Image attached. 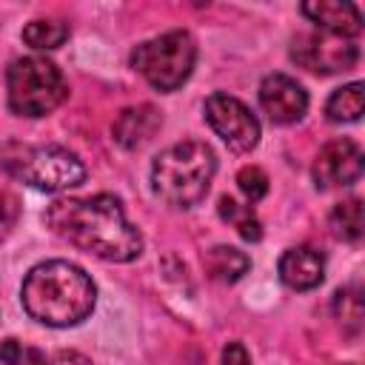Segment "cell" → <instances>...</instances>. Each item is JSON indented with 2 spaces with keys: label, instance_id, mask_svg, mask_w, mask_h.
<instances>
[{
  "label": "cell",
  "instance_id": "22",
  "mask_svg": "<svg viewBox=\"0 0 365 365\" xmlns=\"http://www.w3.org/2000/svg\"><path fill=\"white\" fill-rule=\"evenodd\" d=\"M20 220V200L9 188H0V240L11 234V228Z\"/></svg>",
  "mask_w": 365,
  "mask_h": 365
},
{
  "label": "cell",
  "instance_id": "5",
  "mask_svg": "<svg viewBox=\"0 0 365 365\" xmlns=\"http://www.w3.org/2000/svg\"><path fill=\"white\" fill-rule=\"evenodd\" d=\"M131 68L157 91H177L194 71L197 43L185 29L143 40L131 51Z\"/></svg>",
  "mask_w": 365,
  "mask_h": 365
},
{
  "label": "cell",
  "instance_id": "14",
  "mask_svg": "<svg viewBox=\"0 0 365 365\" xmlns=\"http://www.w3.org/2000/svg\"><path fill=\"white\" fill-rule=\"evenodd\" d=\"M251 268V257L234 245H214L205 254V271L217 282H237Z\"/></svg>",
  "mask_w": 365,
  "mask_h": 365
},
{
  "label": "cell",
  "instance_id": "7",
  "mask_svg": "<svg viewBox=\"0 0 365 365\" xmlns=\"http://www.w3.org/2000/svg\"><path fill=\"white\" fill-rule=\"evenodd\" d=\"M202 111H205V120L214 128V134L231 151L245 154V151L257 148V143H259V120L242 100H237L231 94H222V91H214L205 100Z\"/></svg>",
  "mask_w": 365,
  "mask_h": 365
},
{
  "label": "cell",
  "instance_id": "21",
  "mask_svg": "<svg viewBox=\"0 0 365 365\" xmlns=\"http://www.w3.org/2000/svg\"><path fill=\"white\" fill-rule=\"evenodd\" d=\"M0 362L3 365H46V356L37 348H29L20 339L9 336L0 342Z\"/></svg>",
  "mask_w": 365,
  "mask_h": 365
},
{
  "label": "cell",
  "instance_id": "15",
  "mask_svg": "<svg viewBox=\"0 0 365 365\" xmlns=\"http://www.w3.org/2000/svg\"><path fill=\"white\" fill-rule=\"evenodd\" d=\"M362 106H365V97H362V83L354 80L342 88H336L328 103H325V114L331 123H354L362 117Z\"/></svg>",
  "mask_w": 365,
  "mask_h": 365
},
{
  "label": "cell",
  "instance_id": "6",
  "mask_svg": "<svg viewBox=\"0 0 365 365\" xmlns=\"http://www.w3.org/2000/svg\"><path fill=\"white\" fill-rule=\"evenodd\" d=\"M0 165L40 191H66L86 180L83 160L63 145H11L3 151Z\"/></svg>",
  "mask_w": 365,
  "mask_h": 365
},
{
  "label": "cell",
  "instance_id": "23",
  "mask_svg": "<svg viewBox=\"0 0 365 365\" xmlns=\"http://www.w3.org/2000/svg\"><path fill=\"white\" fill-rule=\"evenodd\" d=\"M222 365H251V356L242 342H228L222 348Z\"/></svg>",
  "mask_w": 365,
  "mask_h": 365
},
{
  "label": "cell",
  "instance_id": "11",
  "mask_svg": "<svg viewBox=\"0 0 365 365\" xmlns=\"http://www.w3.org/2000/svg\"><path fill=\"white\" fill-rule=\"evenodd\" d=\"M279 279L294 291H311L325 279V257L311 245H294L279 257Z\"/></svg>",
  "mask_w": 365,
  "mask_h": 365
},
{
  "label": "cell",
  "instance_id": "8",
  "mask_svg": "<svg viewBox=\"0 0 365 365\" xmlns=\"http://www.w3.org/2000/svg\"><path fill=\"white\" fill-rule=\"evenodd\" d=\"M291 60L314 74H336L348 71L359 60V46L348 37H336L328 31L299 34L291 43Z\"/></svg>",
  "mask_w": 365,
  "mask_h": 365
},
{
  "label": "cell",
  "instance_id": "19",
  "mask_svg": "<svg viewBox=\"0 0 365 365\" xmlns=\"http://www.w3.org/2000/svg\"><path fill=\"white\" fill-rule=\"evenodd\" d=\"M334 314L336 319L342 322V328L348 331H359L362 325V297H359V288H339L334 294Z\"/></svg>",
  "mask_w": 365,
  "mask_h": 365
},
{
  "label": "cell",
  "instance_id": "3",
  "mask_svg": "<svg viewBox=\"0 0 365 365\" xmlns=\"http://www.w3.org/2000/svg\"><path fill=\"white\" fill-rule=\"evenodd\" d=\"M214 171V148L200 140H182L160 151L151 163V191L174 208H194L208 194Z\"/></svg>",
  "mask_w": 365,
  "mask_h": 365
},
{
  "label": "cell",
  "instance_id": "18",
  "mask_svg": "<svg viewBox=\"0 0 365 365\" xmlns=\"http://www.w3.org/2000/svg\"><path fill=\"white\" fill-rule=\"evenodd\" d=\"M66 37H68V23L54 20V17L31 20V23L23 29L26 46H31V48H37V51H51V48L63 46Z\"/></svg>",
  "mask_w": 365,
  "mask_h": 365
},
{
  "label": "cell",
  "instance_id": "17",
  "mask_svg": "<svg viewBox=\"0 0 365 365\" xmlns=\"http://www.w3.org/2000/svg\"><path fill=\"white\" fill-rule=\"evenodd\" d=\"M331 231L334 237L345 240V242H356L362 237V228H365V217H362V200L359 197H351L345 202H336L331 217Z\"/></svg>",
  "mask_w": 365,
  "mask_h": 365
},
{
  "label": "cell",
  "instance_id": "1",
  "mask_svg": "<svg viewBox=\"0 0 365 365\" xmlns=\"http://www.w3.org/2000/svg\"><path fill=\"white\" fill-rule=\"evenodd\" d=\"M46 225L68 245L108 262H131L143 254V234L111 194L54 200L46 211Z\"/></svg>",
  "mask_w": 365,
  "mask_h": 365
},
{
  "label": "cell",
  "instance_id": "9",
  "mask_svg": "<svg viewBox=\"0 0 365 365\" xmlns=\"http://www.w3.org/2000/svg\"><path fill=\"white\" fill-rule=\"evenodd\" d=\"M311 174H314L317 188L351 185L362 177V148L348 137L331 140L319 148Z\"/></svg>",
  "mask_w": 365,
  "mask_h": 365
},
{
  "label": "cell",
  "instance_id": "12",
  "mask_svg": "<svg viewBox=\"0 0 365 365\" xmlns=\"http://www.w3.org/2000/svg\"><path fill=\"white\" fill-rule=\"evenodd\" d=\"M163 125V117L154 106L148 103H140V106H128L117 114L114 125H111V134H114V143L123 145L125 151H134L140 145H145Z\"/></svg>",
  "mask_w": 365,
  "mask_h": 365
},
{
  "label": "cell",
  "instance_id": "24",
  "mask_svg": "<svg viewBox=\"0 0 365 365\" xmlns=\"http://www.w3.org/2000/svg\"><path fill=\"white\" fill-rule=\"evenodd\" d=\"M46 365H94V362L80 351H57L54 356L46 359Z\"/></svg>",
  "mask_w": 365,
  "mask_h": 365
},
{
  "label": "cell",
  "instance_id": "20",
  "mask_svg": "<svg viewBox=\"0 0 365 365\" xmlns=\"http://www.w3.org/2000/svg\"><path fill=\"white\" fill-rule=\"evenodd\" d=\"M237 185L248 202H259L268 194V174L259 165H242L237 171Z\"/></svg>",
  "mask_w": 365,
  "mask_h": 365
},
{
  "label": "cell",
  "instance_id": "16",
  "mask_svg": "<svg viewBox=\"0 0 365 365\" xmlns=\"http://www.w3.org/2000/svg\"><path fill=\"white\" fill-rule=\"evenodd\" d=\"M217 211H220V217H222L225 222H231V225L237 228V234H240L242 240H248V242L262 240V222H259V217L254 214L251 205H242V202H237L234 197L225 194V197H220Z\"/></svg>",
  "mask_w": 365,
  "mask_h": 365
},
{
  "label": "cell",
  "instance_id": "4",
  "mask_svg": "<svg viewBox=\"0 0 365 365\" xmlns=\"http://www.w3.org/2000/svg\"><path fill=\"white\" fill-rule=\"evenodd\" d=\"M6 88H9V108L17 117H46L68 97V83L63 71L51 60L37 54L17 57L9 63Z\"/></svg>",
  "mask_w": 365,
  "mask_h": 365
},
{
  "label": "cell",
  "instance_id": "10",
  "mask_svg": "<svg viewBox=\"0 0 365 365\" xmlns=\"http://www.w3.org/2000/svg\"><path fill=\"white\" fill-rule=\"evenodd\" d=\"M259 108L277 125H291L308 111V91L288 74H268L259 83Z\"/></svg>",
  "mask_w": 365,
  "mask_h": 365
},
{
  "label": "cell",
  "instance_id": "13",
  "mask_svg": "<svg viewBox=\"0 0 365 365\" xmlns=\"http://www.w3.org/2000/svg\"><path fill=\"white\" fill-rule=\"evenodd\" d=\"M302 14L328 34L336 37H356L362 31V17L354 3H339V0H317V3H302Z\"/></svg>",
  "mask_w": 365,
  "mask_h": 365
},
{
  "label": "cell",
  "instance_id": "2",
  "mask_svg": "<svg viewBox=\"0 0 365 365\" xmlns=\"http://www.w3.org/2000/svg\"><path fill=\"white\" fill-rule=\"evenodd\" d=\"M20 299L31 319L51 328H71L94 311L97 288L80 265L68 259H46L26 274Z\"/></svg>",
  "mask_w": 365,
  "mask_h": 365
}]
</instances>
